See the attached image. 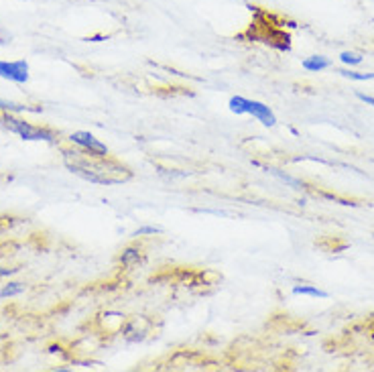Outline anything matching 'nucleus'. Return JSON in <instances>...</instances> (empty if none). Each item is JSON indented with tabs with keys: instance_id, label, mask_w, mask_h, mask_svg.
Returning a JSON list of instances; mask_svg holds the SVG:
<instances>
[{
	"instance_id": "1",
	"label": "nucleus",
	"mask_w": 374,
	"mask_h": 372,
	"mask_svg": "<svg viewBox=\"0 0 374 372\" xmlns=\"http://www.w3.org/2000/svg\"><path fill=\"white\" fill-rule=\"evenodd\" d=\"M63 159H65V167L71 173H75L92 184L116 186V184H125L132 177V173L126 167L112 161L108 155L96 157L86 151H65Z\"/></svg>"
},
{
	"instance_id": "2",
	"label": "nucleus",
	"mask_w": 374,
	"mask_h": 372,
	"mask_svg": "<svg viewBox=\"0 0 374 372\" xmlns=\"http://www.w3.org/2000/svg\"><path fill=\"white\" fill-rule=\"evenodd\" d=\"M0 124L12 132V134H18L23 140H45V142H55L58 140V134L45 126H35L25 119H18L14 116L12 112H0Z\"/></svg>"
},
{
	"instance_id": "3",
	"label": "nucleus",
	"mask_w": 374,
	"mask_h": 372,
	"mask_svg": "<svg viewBox=\"0 0 374 372\" xmlns=\"http://www.w3.org/2000/svg\"><path fill=\"white\" fill-rule=\"evenodd\" d=\"M228 106H230V112H234V114H238V116L250 114L252 119H256L258 123L269 126V128H273V126L277 124L275 112H273L266 104H262V102H258V100H249V98H245V96H232L230 102H228Z\"/></svg>"
},
{
	"instance_id": "4",
	"label": "nucleus",
	"mask_w": 374,
	"mask_h": 372,
	"mask_svg": "<svg viewBox=\"0 0 374 372\" xmlns=\"http://www.w3.org/2000/svg\"><path fill=\"white\" fill-rule=\"evenodd\" d=\"M69 142L75 145V147H79L82 151H86V153H90V155H96V157L108 155V147H106L102 140H98L92 132H86V130L73 132V134L69 136Z\"/></svg>"
},
{
	"instance_id": "5",
	"label": "nucleus",
	"mask_w": 374,
	"mask_h": 372,
	"mask_svg": "<svg viewBox=\"0 0 374 372\" xmlns=\"http://www.w3.org/2000/svg\"><path fill=\"white\" fill-rule=\"evenodd\" d=\"M0 77L14 82V84H27L29 82V63L25 60H18V62L0 60Z\"/></svg>"
},
{
	"instance_id": "6",
	"label": "nucleus",
	"mask_w": 374,
	"mask_h": 372,
	"mask_svg": "<svg viewBox=\"0 0 374 372\" xmlns=\"http://www.w3.org/2000/svg\"><path fill=\"white\" fill-rule=\"evenodd\" d=\"M100 321H104V332H108V334H116V332H121V330H123V325H125L126 319L123 313L108 311V313H104V315L100 317Z\"/></svg>"
},
{
	"instance_id": "7",
	"label": "nucleus",
	"mask_w": 374,
	"mask_h": 372,
	"mask_svg": "<svg viewBox=\"0 0 374 372\" xmlns=\"http://www.w3.org/2000/svg\"><path fill=\"white\" fill-rule=\"evenodd\" d=\"M142 260H145V250L138 247L125 248L123 254H121V264L126 266V269H132V266H136Z\"/></svg>"
},
{
	"instance_id": "8",
	"label": "nucleus",
	"mask_w": 374,
	"mask_h": 372,
	"mask_svg": "<svg viewBox=\"0 0 374 372\" xmlns=\"http://www.w3.org/2000/svg\"><path fill=\"white\" fill-rule=\"evenodd\" d=\"M327 67H332V62L327 58H323V55H312V58L303 60V69L313 71V73H319V71H323Z\"/></svg>"
},
{
	"instance_id": "9",
	"label": "nucleus",
	"mask_w": 374,
	"mask_h": 372,
	"mask_svg": "<svg viewBox=\"0 0 374 372\" xmlns=\"http://www.w3.org/2000/svg\"><path fill=\"white\" fill-rule=\"evenodd\" d=\"M0 112H12V114H21V112H39V108L27 106V104L8 102V100H0Z\"/></svg>"
},
{
	"instance_id": "10",
	"label": "nucleus",
	"mask_w": 374,
	"mask_h": 372,
	"mask_svg": "<svg viewBox=\"0 0 374 372\" xmlns=\"http://www.w3.org/2000/svg\"><path fill=\"white\" fill-rule=\"evenodd\" d=\"M25 291H27V285H25V283H6V285L0 289V299L16 297V295H23Z\"/></svg>"
},
{
	"instance_id": "11",
	"label": "nucleus",
	"mask_w": 374,
	"mask_h": 372,
	"mask_svg": "<svg viewBox=\"0 0 374 372\" xmlns=\"http://www.w3.org/2000/svg\"><path fill=\"white\" fill-rule=\"evenodd\" d=\"M293 295H310V297H319V299H327V293L313 287V285H295L293 287Z\"/></svg>"
},
{
	"instance_id": "12",
	"label": "nucleus",
	"mask_w": 374,
	"mask_h": 372,
	"mask_svg": "<svg viewBox=\"0 0 374 372\" xmlns=\"http://www.w3.org/2000/svg\"><path fill=\"white\" fill-rule=\"evenodd\" d=\"M338 73L344 75V77H348V79H354V82H369V79H374V73H360V71H352V69H340Z\"/></svg>"
},
{
	"instance_id": "13",
	"label": "nucleus",
	"mask_w": 374,
	"mask_h": 372,
	"mask_svg": "<svg viewBox=\"0 0 374 372\" xmlns=\"http://www.w3.org/2000/svg\"><path fill=\"white\" fill-rule=\"evenodd\" d=\"M340 62L344 63V65H360V63L364 62V55L362 53H356V51H344L342 55H340Z\"/></svg>"
},
{
	"instance_id": "14",
	"label": "nucleus",
	"mask_w": 374,
	"mask_h": 372,
	"mask_svg": "<svg viewBox=\"0 0 374 372\" xmlns=\"http://www.w3.org/2000/svg\"><path fill=\"white\" fill-rule=\"evenodd\" d=\"M266 171H271L273 175H277L281 182H285V184H289V186H293L295 189H301L303 184L299 182V179H293V177H289V175H285V173H281V171H277V169H266Z\"/></svg>"
},
{
	"instance_id": "15",
	"label": "nucleus",
	"mask_w": 374,
	"mask_h": 372,
	"mask_svg": "<svg viewBox=\"0 0 374 372\" xmlns=\"http://www.w3.org/2000/svg\"><path fill=\"white\" fill-rule=\"evenodd\" d=\"M161 232V228H157V226H140L138 230H134L132 232V236H153V234H159Z\"/></svg>"
},
{
	"instance_id": "16",
	"label": "nucleus",
	"mask_w": 374,
	"mask_h": 372,
	"mask_svg": "<svg viewBox=\"0 0 374 372\" xmlns=\"http://www.w3.org/2000/svg\"><path fill=\"white\" fill-rule=\"evenodd\" d=\"M356 98H358L360 102H364V104H369V106H373L374 108V96H366V94L358 92V94H356Z\"/></svg>"
},
{
	"instance_id": "17",
	"label": "nucleus",
	"mask_w": 374,
	"mask_h": 372,
	"mask_svg": "<svg viewBox=\"0 0 374 372\" xmlns=\"http://www.w3.org/2000/svg\"><path fill=\"white\" fill-rule=\"evenodd\" d=\"M14 273H18V269H0V277H10Z\"/></svg>"
},
{
	"instance_id": "18",
	"label": "nucleus",
	"mask_w": 374,
	"mask_h": 372,
	"mask_svg": "<svg viewBox=\"0 0 374 372\" xmlns=\"http://www.w3.org/2000/svg\"><path fill=\"white\" fill-rule=\"evenodd\" d=\"M100 39H104V35H96V37H88V41H100Z\"/></svg>"
},
{
	"instance_id": "19",
	"label": "nucleus",
	"mask_w": 374,
	"mask_h": 372,
	"mask_svg": "<svg viewBox=\"0 0 374 372\" xmlns=\"http://www.w3.org/2000/svg\"><path fill=\"white\" fill-rule=\"evenodd\" d=\"M0 43H2V41H0Z\"/></svg>"
}]
</instances>
